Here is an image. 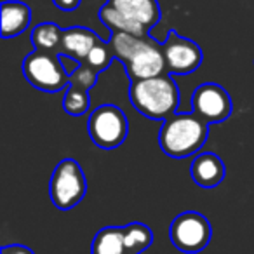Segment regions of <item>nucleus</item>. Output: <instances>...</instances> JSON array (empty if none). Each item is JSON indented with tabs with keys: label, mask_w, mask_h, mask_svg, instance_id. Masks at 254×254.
Segmentation results:
<instances>
[{
	"label": "nucleus",
	"mask_w": 254,
	"mask_h": 254,
	"mask_svg": "<svg viewBox=\"0 0 254 254\" xmlns=\"http://www.w3.org/2000/svg\"><path fill=\"white\" fill-rule=\"evenodd\" d=\"M108 44L112 47L113 58L124 64L131 82L167 73L162 44L153 37L112 33Z\"/></svg>",
	"instance_id": "1"
},
{
	"label": "nucleus",
	"mask_w": 254,
	"mask_h": 254,
	"mask_svg": "<svg viewBox=\"0 0 254 254\" xmlns=\"http://www.w3.org/2000/svg\"><path fill=\"white\" fill-rule=\"evenodd\" d=\"M209 124L195 112L174 113L164 120L159 132V145L171 159H188L205 145Z\"/></svg>",
	"instance_id": "2"
},
{
	"label": "nucleus",
	"mask_w": 254,
	"mask_h": 254,
	"mask_svg": "<svg viewBox=\"0 0 254 254\" xmlns=\"http://www.w3.org/2000/svg\"><path fill=\"white\" fill-rule=\"evenodd\" d=\"M129 99L141 115L152 120H167L178 112L180 89L173 75L164 73L159 77L131 82Z\"/></svg>",
	"instance_id": "3"
},
{
	"label": "nucleus",
	"mask_w": 254,
	"mask_h": 254,
	"mask_svg": "<svg viewBox=\"0 0 254 254\" xmlns=\"http://www.w3.org/2000/svg\"><path fill=\"white\" fill-rule=\"evenodd\" d=\"M153 242V233L145 223L105 226L94 235L91 254H139Z\"/></svg>",
	"instance_id": "4"
},
{
	"label": "nucleus",
	"mask_w": 254,
	"mask_h": 254,
	"mask_svg": "<svg viewBox=\"0 0 254 254\" xmlns=\"http://www.w3.org/2000/svg\"><path fill=\"white\" fill-rule=\"evenodd\" d=\"M87 193V180L80 164L75 159H63L51 174L49 195L61 211H70L82 202Z\"/></svg>",
	"instance_id": "5"
},
{
	"label": "nucleus",
	"mask_w": 254,
	"mask_h": 254,
	"mask_svg": "<svg viewBox=\"0 0 254 254\" xmlns=\"http://www.w3.org/2000/svg\"><path fill=\"white\" fill-rule=\"evenodd\" d=\"M23 75L35 89L44 92H60L70 85L61 54L33 51L23 61Z\"/></svg>",
	"instance_id": "6"
},
{
	"label": "nucleus",
	"mask_w": 254,
	"mask_h": 254,
	"mask_svg": "<svg viewBox=\"0 0 254 254\" xmlns=\"http://www.w3.org/2000/svg\"><path fill=\"white\" fill-rule=\"evenodd\" d=\"M87 131L92 143L103 150L119 148L129 134V120L117 105H101L89 115Z\"/></svg>",
	"instance_id": "7"
},
{
	"label": "nucleus",
	"mask_w": 254,
	"mask_h": 254,
	"mask_svg": "<svg viewBox=\"0 0 254 254\" xmlns=\"http://www.w3.org/2000/svg\"><path fill=\"white\" fill-rule=\"evenodd\" d=\"M173 246L185 254H197L209 246L212 228L209 219L197 211H185L173 219L169 226Z\"/></svg>",
	"instance_id": "8"
},
{
	"label": "nucleus",
	"mask_w": 254,
	"mask_h": 254,
	"mask_svg": "<svg viewBox=\"0 0 254 254\" xmlns=\"http://www.w3.org/2000/svg\"><path fill=\"white\" fill-rule=\"evenodd\" d=\"M164 58H166L167 73L171 75H190L202 64L204 54L197 42L178 35L176 30L167 33L162 42Z\"/></svg>",
	"instance_id": "9"
},
{
	"label": "nucleus",
	"mask_w": 254,
	"mask_h": 254,
	"mask_svg": "<svg viewBox=\"0 0 254 254\" xmlns=\"http://www.w3.org/2000/svg\"><path fill=\"white\" fill-rule=\"evenodd\" d=\"M191 110L211 126L226 120L232 115V98L223 85L216 82L200 84L191 94Z\"/></svg>",
	"instance_id": "10"
},
{
	"label": "nucleus",
	"mask_w": 254,
	"mask_h": 254,
	"mask_svg": "<svg viewBox=\"0 0 254 254\" xmlns=\"http://www.w3.org/2000/svg\"><path fill=\"white\" fill-rule=\"evenodd\" d=\"M106 5L129 21L143 26L146 32L157 26L162 16L159 0H106Z\"/></svg>",
	"instance_id": "11"
},
{
	"label": "nucleus",
	"mask_w": 254,
	"mask_h": 254,
	"mask_svg": "<svg viewBox=\"0 0 254 254\" xmlns=\"http://www.w3.org/2000/svg\"><path fill=\"white\" fill-rule=\"evenodd\" d=\"M190 176L200 188H216L226 176L225 162L216 153H198L190 166Z\"/></svg>",
	"instance_id": "12"
},
{
	"label": "nucleus",
	"mask_w": 254,
	"mask_h": 254,
	"mask_svg": "<svg viewBox=\"0 0 254 254\" xmlns=\"http://www.w3.org/2000/svg\"><path fill=\"white\" fill-rule=\"evenodd\" d=\"M101 37L96 35L92 30L85 26H71L63 33V44H61V54L71 58V60L84 63L85 58L92 51V47L98 44Z\"/></svg>",
	"instance_id": "13"
},
{
	"label": "nucleus",
	"mask_w": 254,
	"mask_h": 254,
	"mask_svg": "<svg viewBox=\"0 0 254 254\" xmlns=\"http://www.w3.org/2000/svg\"><path fill=\"white\" fill-rule=\"evenodd\" d=\"M32 23V9L19 0H7L2 2V39H12L28 30Z\"/></svg>",
	"instance_id": "14"
},
{
	"label": "nucleus",
	"mask_w": 254,
	"mask_h": 254,
	"mask_svg": "<svg viewBox=\"0 0 254 254\" xmlns=\"http://www.w3.org/2000/svg\"><path fill=\"white\" fill-rule=\"evenodd\" d=\"M64 30L60 28L56 23H40L32 30V44L35 51L42 53L61 54V44H63Z\"/></svg>",
	"instance_id": "15"
},
{
	"label": "nucleus",
	"mask_w": 254,
	"mask_h": 254,
	"mask_svg": "<svg viewBox=\"0 0 254 254\" xmlns=\"http://www.w3.org/2000/svg\"><path fill=\"white\" fill-rule=\"evenodd\" d=\"M91 108V98L89 91L80 89L77 85H68L63 98V110L71 117H80Z\"/></svg>",
	"instance_id": "16"
},
{
	"label": "nucleus",
	"mask_w": 254,
	"mask_h": 254,
	"mask_svg": "<svg viewBox=\"0 0 254 254\" xmlns=\"http://www.w3.org/2000/svg\"><path fill=\"white\" fill-rule=\"evenodd\" d=\"M115 60L113 58V53H112V47H110V44L106 42V40L99 39L98 44H96L94 47H92V51L89 53V56L85 58L84 63L91 64L92 68H94L96 71H105L106 68L112 64V61Z\"/></svg>",
	"instance_id": "17"
},
{
	"label": "nucleus",
	"mask_w": 254,
	"mask_h": 254,
	"mask_svg": "<svg viewBox=\"0 0 254 254\" xmlns=\"http://www.w3.org/2000/svg\"><path fill=\"white\" fill-rule=\"evenodd\" d=\"M98 75L99 71H96L91 64L80 63L77 70L70 75V85H77V87L85 89V91H91L94 87L96 80H98Z\"/></svg>",
	"instance_id": "18"
},
{
	"label": "nucleus",
	"mask_w": 254,
	"mask_h": 254,
	"mask_svg": "<svg viewBox=\"0 0 254 254\" xmlns=\"http://www.w3.org/2000/svg\"><path fill=\"white\" fill-rule=\"evenodd\" d=\"M0 254H35L30 247L21 246V244H11V246L2 247V253Z\"/></svg>",
	"instance_id": "19"
},
{
	"label": "nucleus",
	"mask_w": 254,
	"mask_h": 254,
	"mask_svg": "<svg viewBox=\"0 0 254 254\" xmlns=\"http://www.w3.org/2000/svg\"><path fill=\"white\" fill-rule=\"evenodd\" d=\"M82 0H53V4L56 5L61 11H75V9L80 5Z\"/></svg>",
	"instance_id": "20"
}]
</instances>
